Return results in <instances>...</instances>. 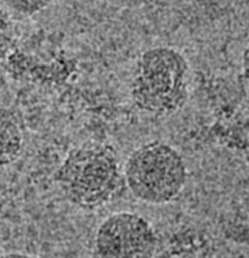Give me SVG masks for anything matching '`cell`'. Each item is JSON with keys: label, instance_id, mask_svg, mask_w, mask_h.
<instances>
[{"label": "cell", "instance_id": "6da1fadb", "mask_svg": "<svg viewBox=\"0 0 249 258\" xmlns=\"http://www.w3.org/2000/svg\"><path fill=\"white\" fill-rule=\"evenodd\" d=\"M190 73L188 59L177 49L148 48L134 62L129 86L131 99L144 112L171 114L188 100Z\"/></svg>", "mask_w": 249, "mask_h": 258}, {"label": "cell", "instance_id": "7a4b0ae2", "mask_svg": "<svg viewBox=\"0 0 249 258\" xmlns=\"http://www.w3.org/2000/svg\"><path fill=\"white\" fill-rule=\"evenodd\" d=\"M63 196L83 209H96L110 202L122 178L115 153L108 146L87 143L73 148L55 172Z\"/></svg>", "mask_w": 249, "mask_h": 258}, {"label": "cell", "instance_id": "3957f363", "mask_svg": "<svg viewBox=\"0 0 249 258\" xmlns=\"http://www.w3.org/2000/svg\"><path fill=\"white\" fill-rule=\"evenodd\" d=\"M124 178L131 194L149 204L173 201L186 182V166L180 153L162 141L137 147L126 160Z\"/></svg>", "mask_w": 249, "mask_h": 258}, {"label": "cell", "instance_id": "277c9868", "mask_svg": "<svg viewBox=\"0 0 249 258\" xmlns=\"http://www.w3.org/2000/svg\"><path fill=\"white\" fill-rule=\"evenodd\" d=\"M95 243L100 258H153L157 239L142 216L120 212L102 222Z\"/></svg>", "mask_w": 249, "mask_h": 258}, {"label": "cell", "instance_id": "5b68a950", "mask_svg": "<svg viewBox=\"0 0 249 258\" xmlns=\"http://www.w3.org/2000/svg\"><path fill=\"white\" fill-rule=\"evenodd\" d=\"M23 144L21 125L15 113L0 104V166L12 163Z\"/></svg>", "mask_w": 249, "mask_h": 258}, {"label": "cell", "instance_id": "8992f818", "mask_svg": "<svg viewBox=\"0 0 249 258\" xmlns=\"http://www.w3.org/2000/svg\"><path fill=\"white\" fill-rule=\"evenodd\" d=\"M13 42V23L7 12L0 8V60L9 52Z\"/></svg>", "mask_w": 249, "mask_h": 258}, {"label": "cell", "instance_id": "52a82bcc", "mask_svg": "<svg viewBox=\"0 0 249 258\" xmlns=\"http://www.w3.org/2000/svg\"><path fill=\"white\" fill-rule=\"evenodd\" d=\"M10 9L22 13L33 14L45 8L51 0H2Z\"/></svg>", "mask_w": 249, "mask_h": 258}, {"label": "cell", "instance_id": "ba28073f", "mask_svg": "<svg viewBox=\"0 0 249 258\" xmlns=\"http://www.w3.org/2000/svg\"><path fill=\"white\" fill-rule=\"evenodd\" d=\"M242 71L244 78L249 83V44L242 55Z\"/></svg>", "mask_w": 249, "mask_h": 258}, {"label": "cell", "instance_id": "9c48e42d", "mask_svg": "<svg viewBox=\"0 0 249 258\" xmlns=\"http://www.w3.org/2000/svg\"><path fill=\"white\" fill-rule=\"evenodd\" d=\"M0 258H31V257L21 253H8L0 256Z\"/></svg>", "mask_w": 249, "mask_h": 258}]
</instances>
